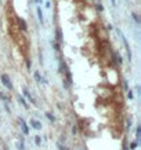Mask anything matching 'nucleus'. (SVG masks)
Listing matches in <instances>:
<instances>
[{
	"instance_id": "nucleus-1",
	"label": "nucleus",
	"mask_w": 141,
	"mask_h": 150,
	"mask_svg": "<svg viewBox=\"0 0 141 150\" xmlns=\"http://www.w3.org/2000/svg\"><path fill=\"white\" fill-rule=\"evenodd\" d=\"M118 35L120 36V39L123 40V44H125V47H126V51H127V57H129V61H132V51H130V47H129V43H127V39L123 36V33L120 32L118 29Z\"/></svg>"
},
{
	"instance_id": "nucleus-2",
	"label": "nucleus",
	"mask_w": 141,
	"mask_h": 150,
	"mask_svg": "<svg viewBox=\"0 0 141 150\" xmlns=\"http://www.w3.org/2000/svg\"><path fill=\"white\" fill-rule=\"evenodd\" d=\"M1 83L4 84L9 90H13V84H11V80H10V77L7 76V74H1Z\"/></svg>"
},
{
	"instance_id": "nucleus-3",
	"label": "nucleus",
	"mask_w": 141,
	"mask_h": 150,
	"mask_svg": "<svg viewBox=\"0 0 141 150\" xmlns=\"http://www.w3.org/2000/svg\"><path fill=\"white\" fill-rule=\"evenodd\" d=\"M17 22H18L19 28H21L22 30H26V29H28V26H26V22H25V21H24L22 18H17Z\"/></svg>"
},
{
	"instance_id": "nucleus-4",
	"label": "nucleus",
	"mask_w": 141,
	"mask_h": 150,
	"mask_svg": "<svg viewBox=\"0 0 141 150\" xmlns=\"http://www.w3.org/2000/svg\"><path fill=\"white\" fill-rule=\"evenodd\" d=\"M31 125H32L35 129H42V123H40V121H36V120H31Z\"/></svg>"
},
{
	"instance_id": "nucleus-5",
	"label": "nucleus",
	"mask_w": 141,
	"mask_h": 150,
	"mask_svg": "<svg viewBox=\"0 0 141 150\" xmlns=\"http://www.w3.org/2000/svg\"><path fill=\"white\" fill-rule=\"evenodd\" d=\"M55 37H57V40H58L59 43L62 41V32H61L59 28H57V30H55Z\"/></svg>"
},
{
	"instance_id": "nucleus-6",
	"label": "nucleus",
	"mask_w": 141,
	"mask_h": 150,
	"mask_svg": "<svg viewBox=\"0 0 141 150\" xmlns=\"http://www.w3.org/2000/svg\"><path fill=\"white\" fill-rule=\"evenodd\" d=\"M19 123H21V128H22L24 134H28V132H29V129H28V127H26V124H25V121H24L22 118H19Z\"/></svg>"
},
{
	"instance_id": "nucleus-7",
	"label": "nucleus",
	"mask_w": 141,
	"mask_h": 150,
	"mask_svg": "<svg viewBox=\"0 0 141 150\" xmlns=\"http://www.w3.org/2000/svg\"><path fill=\"white\" fill-rule=\"evenodd\" d=\"M37 17H39V21H40L42 25H43L44 19H43V13H42V8H40V7H37Z\"/></svg>"
},
{
	"instance_id": "nucleus-8",
	"label": "nucleus",
	"mask_w": 141,
	"mask_h": 150,
	"mask_svg": "<svg viewBox=\"0 0 141 150\" xmlns=\"http://www.w3.org/2000/svg\"><path fill=\"white\" fill-rule=\"evenodd\" d=\"M112 57H114V61L116 62V64H122V58H120V55L112 52Z\"/></svg>"
},
{
	"instance_id": "nucleus-9",
	"label": "nucleus",
	"mask_w": 141,
	"mask_h": 150,
	"mask_svg": "<svg viewBox=\"0 0 141 150\" xmlns=\"http://www.w3.org/2000/svg\"><path fill=\"white\" fill-rule=\"evenodd\" d=\"M24 95L26 96L28 99L31 100V102H32V103H36V102H35V99H33L32 96H31V94H29V92H28V90H24Z\"/></svg>"
},
{
	"instance_id": "nucleus-10",
	"label": "nucleus",
	"mask_w": 141,
	"mask_h": 150,
	"mask_svg": "<svg viewBox=\"0 0 141 150\" xmlns=\"http://www.w3.org/2000/svg\"><path fill=\"white\" fill-rule=\"evenodd\" d=\"M18 100L21 102V105H22V106L25 108V109H28V105H26V102H25V99H24L22 96H18Z\"/></svg>"
},
{
	"instance_id": "nucleus-11",
	"label": "nucleus",
	"mask_w": 141,
	"mask_h": 150,
	"mask_svg": "<svg viewBox=\"0 0 141 150\" xmlns=\"http://www.w3.org/2000/svg\"><path fill=\"white\" fill-rule=\"evenodd\" d=\"M35 79H36L37 81H44V80H43V77L40 76V73H39V72H35Z\"/></svg>"
},
{
	"instance_id": "nucleus-12",
	"label": "nucleus",
	"mask_w": 141,
	"mask_h": 150,
	"mask_svg": "<svg viewBox=\"0 0 141 150\" xmlns=\"http://www.w3.org/2000/svg\"><path fill=\"white\" fill-rule=\"evenodd\" d=\"M46 116H47V118L50 120L51 123H53V121H54V120H55V118H54V116H53V114H51V113H46Z\"/></svg>"
},
{
	"instance_id": "nucleus-13",
	"label": "nucleus",
	"mask_w": 141,
	"mask_h": 150,
	"mask_svg": "<svg viewBox=\"0 0 141 150\" xmlns=\"http://www.w3.org/2000/svg\"><path fill=\"white\" fill-rule=\"evenodd\" d=\"M132 17H133V19H134V21H136L137 23H140L141 21H140V18H138V15H137V14H132Z\"/></svg>"
},
{
	"instance_id": "nucleus-14",
	"label": "nucleus",
	"mask_w": 141,
	"mask_h": 150,
	"mask_svg": "<svg viewBox=\"0 0 141 150\" xmlns=\"http://www.w3.org/2000/svg\"><path fill=\"white\" fill-rule=\"evenodd\" d=\"M35 143H36L37 146H40V137H39V135L35 138Z\"/></svg>"
},
{
	"instance_id": "nucleus-15",
	"label": "nucleus",
	"mask_w": 141,
	"mask_h": 150,
	"mask_svg": "<svg viewBox=\"0 0 141 150\" xmlns=\"http://www.w3.org/2000/svg\"><path fill=\"white\" fill-rule=\"evenodd\" d=\"M140 132H141V128L138 127V128H137V135H136V137H137V139L140 138Z\"/></svg>"
},
{
	"instance_id": "nucleus-16",
	"label": "nucleus",
	"mask_w": 141,
	"mask_h": 150,
	"mask_svg": "<svg viewBox=\"0 0 141 150\" xmlns=\"http://www.w3.org/2000/svg\"><path fill=\"white\" fill-rule=\"evenodd\" d=\"M130 147H132V149H136V147H137V142H133L132 145H130Z\"/></svg>"
},
{
	"instance_id": "nucleus-17",
	"label": "nucleus",
	"mask_w": 141,
	"mask_h": 150,
	"mask_svg": "<svg viewBox=\"0 0 141 150\" xmlns=\"http://www.w3.org/2000/svg\"><path fill=\"white\" fill-rule=\"evenodd\" d=\"M18 149H19V150H24V145H22V142H21V143H18Z\"/></svg>"
},
{
	"instance_id": "nucleus-18",
	"label": "nucleus",
	"mask_w": 141,
	"mask_h": 150,
	"mask_svg": "<svg viewBox=\"0 0 141 150\" xmlns=\"http://www.w3.org/2000/svg\"><path fill=\"white\" fill-rule=\"evenodd\" d=\"M97 8L100 10V11H102V6H101V4H97Z\"/></svg>"
},
{
	"instance_id": "nucleus-19",
	"label": "nucleus",
	"mask_w": 141,
	"mask_h": 150,
	"mask_svg": "<svg viewBox=\"0 0 141 150\" xmlns=\"http://www.w3.org/2000/svg\"><path fill=\"white\" fill-rule=\"evenodd\" d=\"M54 48H55V50H59V46L57 44V43H54Z\"/></svg>"
},
{
	"instance_id": "nucleus-20",
	"label": "nucleus",
	"mask_w": 141,
	"mask_h": 150,
	"mask_svg": "<svg viewBox=\"0 0 141 150\" xmlns=\"http://www.w3.org/2000/svg\"><path fill=\"white\" fill-rule=\"evenodd\" d=\"M127 95H129V98H130V99H132V98H133V94H132V91H129V94H127Z\"/></svg>"
},
{
	"instance_id": "nucleus-21",
	"label": "nucleus",
	"mask_w": 141,
	"mask_h": 150,
	"mask_svg": "<svg viewBox=\"0 0 141 150\" xmlns=\"http://www.w3.org/2000/svg\"><path fill=\"white\" fill-rule=\"evenodd\" d=\"M59 150H68L67 147H64V146H59Z\"/></svg>"
},
{
	"instance_id": "nucleus-22",
	"label": "nucleus",
	"mask_w": 141,
	"mask_h": 150,
	"mask_svg": "<svg viewBox=\"0 0 141 150\" xmlns=\"http://www.w3.org/2000/svg\"><path fill=\"white\" fill-rule=\"evenodd\" d=\"M111 3H112L114 6H116V0H111Z\"/></svg>"
}]
</instances>
